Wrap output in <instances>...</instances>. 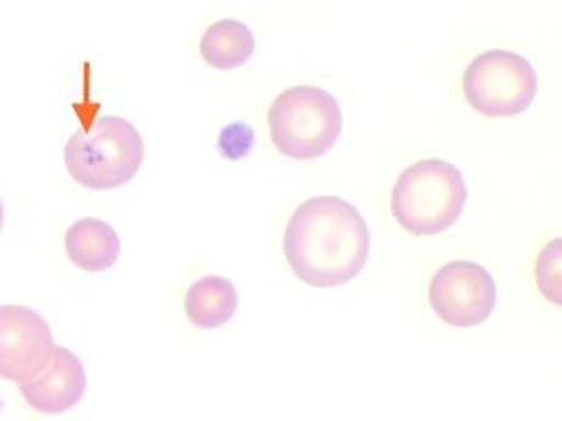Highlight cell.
Segmentation results:
<instances>
[{"label":"cell","instance_id":"obj_1","mask_svg":"<svg viewBox=\"0 0 562 421\" xmlns=\"http://www.w3.org/2000/svg\"><path fill=\"white\" fill-rule=\"evenodd\" d=\"M370 230L349 201L321 195L304 201L289 219L283 253L310 287L334 288L355 280L370 257Z\"/></svg>","mask_w":562,"mask_h":421},{"label":"cell","instance_id":"obj_2","mask_svg":"<svg viewBox=\"0 0 562 421\" xmlns=\"http://www.w3.org/2000/svg\"><path fill=\"white\" fill-rule=\"evenodd\" d=\"M465 179L447 160L429 158L407 167L392 190V216L416 237H431L460 219L465 208Z\"/></svg>","mask_w":562,"mask_h":421},{"label":"cell","instance_id":"obj_3","mask_svg":"<svg viewBox=\"0 0 562 421\" xmlns=\"http://www.w3.org/2000/svg\"><path fill=\"white\" fill-rule=\"evenodd\" d=\"M145 145L139 129L122 116L105 115L77 129L65 147L68 173L90 190H115L139 173Z\"/></svg>","mask_w":562,"mask_h":421},{"label":"cell","instance_id":"obj_4","mask_svg":"<svg viewBox=\"0 0 562 421\" xmlns=\"http://www.w3.org/2000/svg\"><path fill=\"white\" fill-rule=\"evenodd\" d=\"M274 147L293 160H315L338 143L344 115L338 100L321 87L283 90L269 109Z\"/></svg>","mask_w":562,"mask_h":421},{"label":"cell","instance_id":"obj_5","mask_svg":"<svg viewBox=\"0 0 562 421\" xmlns=\"http://www.w3.org/2000/svg\"><path fill=\"white\" fill-rule=\"evenodd\" d=\"M537 92V71L529 60L506 49L482 53L463 73L467 103L482 115H521Z\"/></svg>","mask_w":562,"mask_h":421},{"label":"cell","instance_id":"obj_6","mask_svg":"<svg viewBox=\"0 0 562 421\" xmlns=\"http://www.w3.org/2000/svg\"><path fill=\"white\" fill-rule=\"evenodd\" d=\"M428 296L442 322L473 328L486 322L495 311L497 285L479 262L452 261L435 272Z\"/></svg>","mask_w":562,"mask_h":421},{"label":"cell","instance_id":"obj_7","mask_svg":"<svg viewBox=\"0 0 562 421\" xmlns=\"http://www.w3.org/2000/svg\"><path fill=\"white\" fill-rule=\"evenodd\" d=\"M57 345L42 315L25 306L0 307V375L29 383L53 362Z\"/></svg>","mask_w":562,"mask_h":421},{"label":"cell","instance_id":"obj_8","mask_svg":"<svg viewBox=\"0 0 562 421\" xmlns=\"http://www.w3.org/2000/svg\"><path fill=\"white\" fill-rule=\"evenodd\" d=\"M18 386L31 409L42 414H63L83 399L87 373L77 354L65 346H57L49 367L33 380Z\"/></svg>","mask_w":562,"mask_h":421},{"label":"cell","instance_id":"obj_9","mask_svg":"<svg viewBox=\"0 0 562 421\" xmlns=\"http://www.w3.org/2000/svg\"><path fill=\"white\" fill-rule=\"evenodd\" d=\"M65 248L74 264L85 272L98 274L119 261L122 242L108 221L98 217H83L66 230Z\"/></svg>","mask_w":562,"mask_h":421},{"label":"cell","instance_id":"obj_10","mask_svg":"<svg viewBox=\"0 0 562 421\" xmlns=\"http://www.w3.org/2000/svg\"><path fill=\"white\" fill-rule=\"evenodd\" d=\"M237 287L222 275H205L186 293V315L203 330L227 325L233 315L237 314Z\"/></svg>","mask_w":562,"mask_h":421},{"label":"cell","instance_id":"obj_11","mask_svg":"<svg viewBox=\"0 0 562 421\" xmlns=\"http://www.w3.org/2000/svg\"><path fill=\"white\" fill-rule=\"evenodd\" d=\"M199 52L212 68L235 70L246 65L256 52V36L243 21H216L203 34Z\"/></svg>","mask_w":562,"mask_h":421},{"label":"cell","instance_id":"obj_12","mask_svg":"<svg viewBox=\"0 0 562 421\" xmlns=\"http://www.w3.org/2000/svg\"><path fill=\"white\" fill-rule=\"evenodd\" d=\"M562 240L555 238L542 249L537 262L538 287L548 300L557 306L562 304L561 283Z\"/></svg>","mask_w":562,"mask_h":421},{"label":"cell","instance_id":"obj_13","mask_svg":"<svg viewBox=\"0 0 562 421\" xmlns=\"http://www.w3.org/2000/svg\"><path fill=\"white\" fill-rule=\"evenodd\" d=\"M256 147V129L246 122H231L217 137V150L231 161L243 160Z\"/></svg>","mask_w":562,"mask_h":421}]
</instances>
